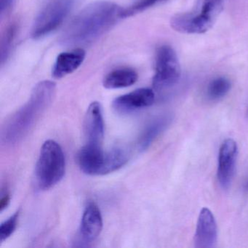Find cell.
<instances>
[{
  "mask_svg": "<svg viewBox=\"0 0 248 248\" xmlns=\"http://www.w3.org/2000/svg\"><path fill=\"white\" fill-rule=\"evenodd\" d=\"M19 215L20 212L19 210H18L16 213H14L9 218L7 219L1 224L0 226V240H1V242L6 240L15 232L17 225H18Z\"/></svg>",
  "mask_w": 248,
  "mask_h": 248,
  "instance_id": "cell-19",
  "label": "cell"
},
{
  "mask_svg": "<svg viewBox=\"0 0 248 248\" xmlns=\"http://www.w3.org/2000/svg\"><path fill=\"white\" fill-rule=\"evenodd\" d=\"M86 53L83 49L77 48L63 52L58 56L52 75L55 79H62L77 70L85 61Z\"/></svg>",
  "mask_w": 248,
  "mask_h": 248,
  "instance_id": "cell-13",
  "label": "cell"
},
{
  "mask_svg": "<svg viewBox=\"0 0 248 248\" xmlns=\"http://www.w3.org/2000/svg\"><path fill=\"white\" fill-rule=\"evenodd\" d=\"M84 133L87 144L102 146L104 121L101 104L94 101L88 107L84 121Z\"/></svg>",
  "mask_w": 248,
  "mask_h": 248,
  "instance_id": "cell-10",
  "label": "cell"
},
{
  "mask_svg": "<svg viewBox=\"0 0 248 248\" xmlns=\"http://www.w3.org/2000/svg\"><path fill=\"white\" fill-rule=\"evenodd\" d=\"M231 86L230 81L227 78L223 77L215 78L207 86V98L211 101L221 99L229 92Z\"/></svg>",
  "mask_w": 248,
  "mask_h": 248,
  "instance_id": "cell-17",
  "label": "cell"
},
{
  "mask_svg": "<svg viewBox=\"0 0 248 248\" xmlns=\"http://www.w3.org/2000/svg\"><path fill=\"white\" fill-rule=\"evenodd\" d=\"M181 76V65L175 50L168 46L157 49L155 61L153 88L162 91L174 86Z\"/></svg>",
  "mask_w": 248,
  "mask_h": 248,
  "instance_id": "cell-5",
  "label": "cell"
},
{
  "mask_svg": "<svg viewBox=\"0 0 248 248\" xmlns=\"http://www.w3.org/2000/svg\"><path fill=\"white\" fill-rule=\"evenodd\" d=\"M129 156L128 151L121 146H117L106 152L101 175H107L123 168L128 162Z\"/></svg>",
  "mask_w": 248,
  "mask_h": 248,
  "instance_id": "cell-16",
  "label": "cell"
},
{
  "mask_svg": "<svg viewBox=\"0 0 248 248\" xmlns=\"http://www.w3.org/2000/svg\"><path fill=\"white\" fill-rule=\"evenodd\" d=\"M164 0H139L130 8L123 10V18L132 16L135 14L142 12Z\"/></svg>",
  "mask_w": 248,
  "mask_h": 248,
  "instance_id": "cell-20",
  "label": "cell"
},
{
  "mask_svg": "<svg viewBox=\"0 0 248 248\" xmlns=\"http://www.w3.org/2000/svg\"><path fill=\"white\" fill-rule=\"evenodd\" d=\"M14 0H0V11L1 14H3L5 11L9 9Z\"/></svg>",
  "mask_w": 248,
  "mask_h": 248,
  "instance_id": "cell-22",
  "label": "cell"
},
{
  "mask_svg": "<svg viewBox=\"0 0 248 248\" xmlns=\"http://www.w3.org/2000/svg\"><path fill=\"white\" fill-rule=\"evenodd\" d=\"M66 172V159L62 146L53 140L43 143L36 165L35 184L42 191L59 184Z\"/></svg>",
  "mask_w": 248,
  "mask_h": 248,
  "instance_id": "cell-3",
  "label": "cell"
},
{
  "mask_svg": "<svg viewBox=\"0 0 248 248\" xmlns=\"http://www.w3.org/2000/svg\"><path fill=\"white\" fill-rule=\"evenodd\" d=\"M1 195L2 197L0 200V211L2 212L9 205L10 202H11V196L7 191H2Z\"/></svg>",
  "mask_w": 248,
  "mask_h": 248,
  "instance_id": "cell-21",
  "label": "cell"
},
{
  "mask_svg": "<svg viewBox=\"0 0 248 248\" xmlns=\"http://www.w3.org/2000/svg\"><path fill=\"white\" fill-rule=\"evenodd\" d=\"M217 229L213 213L207 207L202 209L197 220L194 235V246L197 248H211L216 246Z\"/></svg>",
  "mask_w": 248,
  "mask_h": 248,
  "instance_id": "cell-9",
  "label": "cell"
},
{
  "mask_svg": "<svg viewBox=\"0 0 248 248\" xmlns=\"http://www.w3.org/2000/svg\"><path fill=\"white\" fill-rule=\"evenodd\" d=\"M56 89V84L49 80L39 82L34 87L28 101L5 123L2 132L4 143L15 144L28 134L51 104Z\"/></svg>",
  "mask_w": 248,
  "mask_h": 248,
  "instance_id": "cell-2",
  "label": "cell"
},
{
  "mask_svg": "<svg viewBox=\"0 0 248 248\" xmlns=\"http://www.w3.org/2000/svg\"><path fill=\"white\" fill-rule=\"evenodd\" d=\"M172 121V117L170 114H162L152 120L145 127L139 138L138 142L139 150L140 152L147 150L158 136L169 127Z\"/></svg>",
  "mask_w": 248,
  "mask_h": 248,
  "instance_id": "cell-14",
  "label": "cell"
},
{
  "mask_svg": "<svg viewBox=\"0 0 248 248\" xmlns=\"http://www.w3.org/2000/svg\"><path fill=\"white\" fill-rule=\"evenodd\" d=\"M155 101V94L151 88H139L113 101V108L119 114H127L150 107Z\"/></svg>",
  "mask_w": 248,
  "mask_h": 248,
  "instance_id": "cell-8",
  "label": "cell"
},
{
  "mask_svg": "<svg viewBox=\"0 0 248 248\" xmlns=\"http://www.w3.org/2000/svg\"><path fill=\"white\" fill-rule=\"evenodd\" d=\"M123 10L104 1L88 5L71 21L62 35V43L75 46L95 41L123 18Z\"/></svg>",
  "mask_w": 248,
  "mask_h": 248,
  "instance_id": "cell-1",
  "label": "cell"
},
{
  "mask_svg": "<svg viewBox=\"0 0 248 248\" xmlns=\"http://www.w3.org/2000/svg\"><path fill=\"white\" fill-rule=\"evenodd\" d=\"M103 229V217L98 206L94 202L87 204L79 228V236L85 242L95 240Z\"/></svg>",
  "mask_w": 248,
  "mask_h": 248,
  "instance_id": "cell-11",
  "label": "cell"
},
{
  "mask_svg": "<svg viewBox=\"0 0 248 248\" xmlns=\"http://www.w3.org/2000/svg\"><path fill=\"white\" fill-rule=\"evenodd\" d=\"M237 155L238 147L236 142L230 139L224 140L219 149L217 170V180L223 189H228L232 184Z\"/></svg>",
  "mask_w": 248,
  "mask_h": 248,
  "instance_id": "cell-7",
  "label": "cell"
},
{
  "mask_svg": "<svg viewBox=\"0 0 248 248\" xmlns=\"http://www.w3.org/2000/svg\"><path fill=\"white\" fill-rule=\"evenodd\" d=\"M105 154L102 146L85 144L79 150L78 162L81 170L91 175H101Z\"/></svg>",
  "mask_w": 248,
  "mask_h": 248,
  "instance_id": "cell-12",
  "label": "cell"
},
{
  "mask_svg": "<svg viewBox=\"0 0 248 248\" xmlns=\"http://www.w3.org/2000/svg\"><path fill=\"white\" fill-rule=\"evenodd\" d=\"M223 9V0H204L200 14L175 16L171 19V27L178 32L204 34L213 27Z\"/></svg>",
  "mask_w": 248,
  "mask_h": 248,
  "instance_id": "cell-4",
  "label": "cell"
},
{
  "mask_svg": "<svg viewBox=\"0 0 248 248\" xmlns=\"http://www.w3.org/2000/svg\"><path fill=\"white\" fill-rule=\"evenodd\" d=\"M244 189L246 191H248V178L245 181V184H244Z\"/></svg>",
  "mask_w": 248,
  "mask_h": 248,
  "instance_id": "cell-23",
  "label": "cell"
},
{
  "mask_svg": "<svg viewBox=\"0 0 248 248\" xmlns=\"http://www.w3.org/2000/svg\"><path fill=\"white\" fill-rule=\"evenodd\" d=\"M73 0H54L49 3L34 21L31 37L40 39L59 28L68 16Z\"/></svg>",
  "mask_w": 248,
  "mask_h": 248,
  "instance_id": "cell-6",
  "label": "cell"
},
{
  "mask_svg": "<svg viewBox=\"0 0 248 248\" xmlns=\"http://www.w3.org/2000/svg\"><path fill=\"white\" fill-rule=\"evenodd\" d=\"M17 30H18V26H17L16 23L13 22L7 27L3 35H2V42H1L2 64H3L5 61L9 57L16 37Z\"/></svg>",
  "mask_w": 248,
  "mask_h": 248,
  "instance_id": "cell-18",
  "label": "cell"
},
{
  "mask_svg": "<svg viewBox=\"0 0 248 248\" xmlns=\"http://www.w3.org/2000/svg\"><path fill=\"white\" fill-rule=\"evenodd\" d=\"M139 75L134 69L121 68L108 73L104 78L103 85L107 89H119L132 86L137 82Z\"/></svg>",
  "mask_w": 248,
  "mask_h": 248,
  "instance_id": "cell-15",
  "label": "cell"
}]
</instances>
